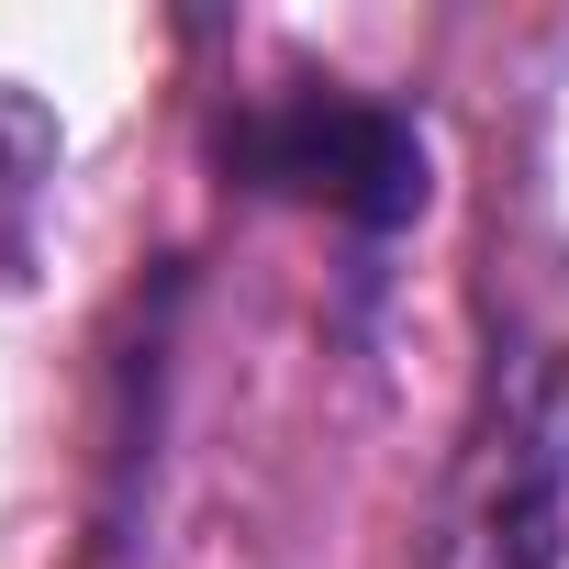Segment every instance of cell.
I'll list each match as a JSON object with an SVG mask.
<instances>
[{
    "label": "cell",
    "mask_w": 569,
    "mask_h": 569,
    "mask_svg": "<svg viewBox=\"0 0 569 569\" xmlns=\"http://www.w3.org/2000/svg\"><path fill=\"white\" fill-rule=\"evenodd\" d=\"M57 157H68L57 112H46L34 90H12V79H0V291H23V279H34L46 201H57Z\"/></svg>",
    "instance_id": "2"
},
{
    "label": "cell",
    "mask_w": 569,
    "mask_h": 569,
    "mask_svg": "<svg viewBox=\"0 0 569 569\" xmlns=\"http://www.w3.org/2000/svg\"><path fill=\"white\" fill-rule=\"evenodd\" d=\"M212 168L223 190L246 201H279V212H325L347 246H358V279H380L369 257L391 234L425 223L436 201V146L402 101L358 90V79H268L246 101L212 112Z\"/></svg>",
    "instance_id": "1"
}]
</instances>
